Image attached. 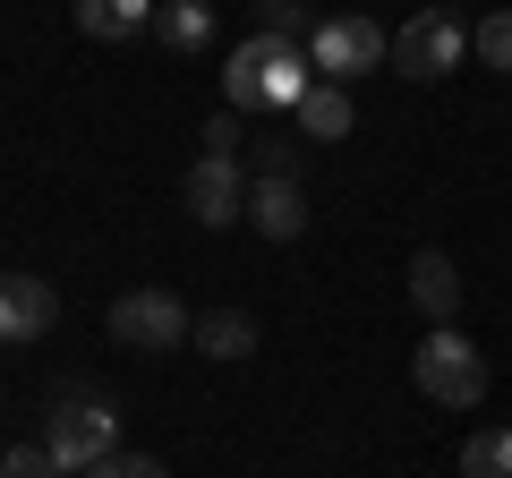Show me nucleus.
<instances>
[{
    "label": "nucleus",
    "mask_w": 512,
    "mask_h": 478,
    "mask_svg": "<svg viewBox=\"0 0 512 478\" xmlns=\"http://www.w3.org/2000/svg\"><path fill=\"white\" fill-rule=\"evenodd\" d=\"M308 86H316L308 43H282V35H248V43H231V60H222L231 111H299Z\"/></svg>",
    "instance_id": "1"
},
{
    "label": "nucleus",
    "mask_w": 512,
    "mask_h": 478,
    "mask_svg": "<svg viewBox=\"0 0 512 478\" xmlns=\"http://www.w3.org/2000/svg\"><path fill=\"white\" fill-rule=\"evenodd\" d=\"M43 453H52L69 478L103 470V461L120 453V410H111V402H94V393H69V402H60L52 419H43Z\"/></svg>",
    "instance_id": "2"
},
{
    "label": "nucleus",
    "mask_w": 512,
    "mask_h": 478,
    "mask_svg": "<svg viewBox=\"0 0 512 478\" xmlns=\"http://www.w3.org/2000/svg\"><path fill=\"white\" fill-rule=\"evenodd\" d=\"M410 376H419V393H427V402H444V410H478V402H487V359H478V342H470V333H453V325H436L419 342Z\"/></svg>",
    "instance_id": "3"
},
{
    "label": "nucleus",
    "mask_w": 512,
    "mask_h": 478,
    "mask_svg": "<svg viewBox=\"0 0 512 478\" xmlns=\"http://www.w3.org/2000/svg\"><path fill=\"white\" fill-rule=\"evenodd\" d=\"M188 333H197V316H188L171 291H120L111 299V342L120 350H154V359H163V350H180Z\"/></svg>",
    "instance_id": "4"
},
{
    "label": "nucleus",
    "mask_w": 512,
    "mask_h": 478,
    "mask_svg": "<svg viewBox=\"0 0 512 478\" xmlns=\"http://www.w3.org/2000/svg\"><path fill=\"white\" fill-rule=\"evenodd\" d=\"M461 52H470V26H461L453 9H419V18L393 35V69L419 77V86H427V77H453Z\"/></svg>",
    "instance_id": "5"
},
{
    "label": "nucleus",
    "mask_w": 512,
    "mask_h": 478,
    "mask_svg": "<svg viewBox=\"0 0 512 478\" xmlns=\"http://www.w3.org/2000/svg\"><path fill=\"white\" fill-rule=\"evenodd\" d=\"M384 52H393V43H384L376 26L359 18V9H350V18H316V35H308V60H316V77H325V86H350V77H367Z\"/></svg>",
    "instance_id": "6"
},
{
    "label": "nucleus",
    "mask_w": 512,
    "mask_h": 478,
    "mask_svg": "<svg viewBox=\"0 0 512 478\" xmlns=\"http://www.w3.org/2000/svg\"><path fill=\"white\" fill-rule=\"evenodd\" d=\"M188 214L205 222V231H231L239 214H248V180H239V154H197L188 163Z\"/></svg>",
    "instance_id": "7"
},
{
    "label": "nucleus",
    "mask_w": 512,
    "mask_h": 478,
    "mask_svg": "<svg viewBox=\"0 0 512 478\" xmlns=\"http://www.w3.org/2000/svg\"><path fill=\"white\" fill-rule=\"evenodd\" d=\"M60 316V291L43 274H0V342H43Z\"/></svg>",
    "instance_id": "8"
},
{
    "label": "nucleus",
    "mask_w": 512,
    "mask_h": 478,
    "mask_svg": "<svg viewBox=\"0 0 512 478\" xmlns=\"http://www.w3.org/2000/svg\"><path fill=\"white\" fill-rule=\"evenodd\" d=\"M410 308L436 316V325H453V308H461V274H453V257H444V248H419V257H410Z\"/></svg>",
    "instance_id": "9"
},
{
    "label": "nucleus",
    "mask_w": 512,
    "mask_h": 478,
    "mask_svg": "<svg viewBox=\"0 0 512 478\" xmlns=\"http://www.w3.org/2000/svg\"><path fill=\"white\" fill-rule=\"evenodd\" d=\"M248 222L265 239H299V231H308V197H299V180H256L248 188Z\"/></svg>",
    "instance_id": "10"
},
{
    "label": "nucleus",
    "mask_w": 512,
    "mask_h": 478,
    "mask_svg": "<svg viewBox=\"0 0 512 478\" xmlns=\"http://www.w3.org/2000/svg\"><path fill=\"white\" fill-rule=\"evenodd\" d=\"M154 9H163V0H77V35L128 43V35H146V26H154Z\"/></svg>",
    "instance_id": "11"
},
{
    "label": "nucleus",
    "mask_w": 512,
    "mask_h": 478,
    "mask_svg": "<svg viewBox=\"0 0 512 478\" xmlns=\"http://www.w3.org/2000/svg\"><path fill=\"white\" fill-rule=\"evenodd\" d=\"M154 35H163L171 52H205V43H214V0H163V9H154Z\"/></svg>",
    "instance_id": "12"
},
{
    "label": "nucleus",
    "mask_w": 512,
    "mask_h": 478,
    "mask_svg": "<svg viewBox=\"0 0 512 478\" xmlns=\"http://www.w3.org/2000/svg\"><path fill=\"white\" fill-rule=\"evenodd\" d=\"M188 342H197L205 359H248V350H256V316L214 308V316H197V333H188Z\"/></svg>",
    "instance_id": "13"
},
{
    "label": "nucleus",
    "mask_w": 512,
    "mask_h": 478,
    "mask_svg": "<svg viewBox=\"0 0 512 478\" xmlns=\"http://www.w3.org/2000/svg\"><path fill=\"white\" fill-rule=\"evenodd\" d=\"M291 120H299L308 137H350V86H325V77H316L308 103H299Z\"/></svg>",
    "instance_id": "14"
},
{
    "label": "nucleus",
    "mask_w": 512,
    "mask_h": 478,
    "mask_svg": "<svg viewBox=\"0 0 512 478\" xmlns=\"http://www.w3.org/2000/svg\"><path fill=\"white\" fill-rule=\"evenodd\" d=\"M461 478H512V427H478L461 444Z\"/></svg>",
    "instance_id": "15"
},
{
    "label": "nucleus",
    "mask_w": 512,
    "mask_h": 478,
    "mask_svg": "<svg viewBox=\"0 0 512 478\" xmlns=\"http://www.w3.org/2000/svg\"><path fill=\"white\" fill-rule=\"evenodd\" d=\"M256 35L308 43V35H316V9H308V0H256Z\"/></svg>",
    "instance_id": "16"
},
{
    "label": "nucleus",
    "mask_w": 512,
    "mask_h": 478,
    "mask_svg": "<svg viewBox=\"0 0 512 478\" xmlns=\"http://www.w3.org/2000/svg\"><path fill=\"white\" fill-rule=\"evenodd\" d=\"M470 52L487 60L495 77H512V9H487V18H478V35H470Z\"/></svg>",
    "instance_id": "17"
},
{
    "label": "nucleus",
    "mask_w": 512,
    "mask_h": 478,
    "mask_svg": "<svg viewBox=\"0 0 512 478\" xmlns=\"http://www.w3.org/2000/svg\"><path fill=\"white\" fill-rule=\"evenodd\" d=\"M0 478H69V470H60L43 444H9V453H0Z\"/></svg>",
    "instance_id": "18"
},
{
    "label": "nucleus",
    "mask_w": 512,
    "mask_h": 478,
    "mask_svg": "<svg viewBox=\"0 0 512 478\" xmlns=\"http://www.w3.org/2000/svg\"><path fill=\"white\" fill-rule=\"evenodd\" d=\"M86 478H171V470H163L154 453H111L103 470H86Z\"/></svg>",
    "instance_id": "19"
},
{
    "label": "nucleus",
    "mask_w": 512,
    "mask_h": 478,
    "mask_svg": "<svg viewBox=\"0 0 512 478\" xmlns=\"http://www.w3.org/2000/svg\"><path fill=\"white\" fill-rule=\"evenodd\" d=\"M256 180H299V154L282 146V137H265V146H256Z\"/></svg>",
    "instance_id": "20"
},
{
    "label": "nucleus",
    "mask_w": 512,
    "mask_h": 478,
    "mask_svg": "<svg viewBox=\"0 0 512 478\" xmlns=\"http://www.w3.org/2000/svg\"><path fill=\"white\" fill-rule=\"evenodd\" d=\"M205 154H239V120L214 111V120H205Z\"/></svg>",
    "instance_id": "21"
}]
</instances>
